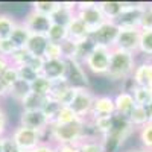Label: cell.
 <instances>
[{"mask_svg": "<svg viewBox=\"0 0 152 152\" xmlns=\"http://www.w3.org/2000/svg\"><path fill=\"white\" fill-rule=\"evenodd\" d=\"M97 5L108 21H114L125 8V2H99Z\"/></svg>", "mask_w": 152, "mask_h": 152, "instance_id": "ffe728a7", "label": "cell"}, {"mask_svg": "<svg viewBox=\"0 0 152 152\" xmlns=\"http://www.w3.org/2000/svg\"><path fill=\"white\" fill-rule=\"evenodd\" d=\"M151 5H152V3H151Z\"/></svg>", "mask_w": 152, "mask_h": 152, "instance_id": "f907efd6", "label": "cell"}, {"mask_svg": "<svg viewBox=\"0 0 152 152\" xmlns=\"http://www.w3.org/2000/svg\"><path fill=\"white\" fill-rule=\"evenodd\" d=\"M66 76L64 79L73 88H90V79L87 76L85 67L75 59H66Z\"/></svg>", "mask_w": 152, "mask_h": 152, "instance_id": "9c48e42d", "label": "cell"}, {"mask_svg": "<svg viewBox=\"0 0 152 152\" xmlns=\"http://www.w3.org/2000/svg\"><path fill=\"white\" fill-rule=\"evenodd\" d=\"M43 58L46 61H49V59H64V56H62V46L58 44V43H50L49 41Z\"/></svg>", "mask_w": 152, "mask_h": 152, "instance_id": "e575fe53", "label": "cell"}, {"mask_svg": "<svg viewBox=\"0 0 152 152\" xmlns=\"http://www.w3.org/2000/svg\"><path fill=\"white\" fill-rule=\"evenodd\" d=\"M24 26H26L31 34H37V35H47L50 26H52V17H47V15H43V14H38L35 11H29L28 15L24 17L23 20Z\"/></svg>", "mask_w": 152, "mask_h": 152, "instance_id": "8fae6325", "label": "cell"}, {"mask_svg": "<svg viewBox=\"0 0 152 152\" xmlns=\"http://www.w3.org/2000/svg\"><path fill=\"white\" fill-rule=\"evenodd\" d=\"M47 44H49V40H47L46 35L32 34L24 49H26L32 56H44V50H46Z\"/></svg>", "mask_w": 152, "mask_h": 152, "instance_id": "d6986e66", "label": "cell"}, {"mask_svg": "<svg viewBox=\"0 0 152 152\" xmlns=\"http://www.w3.org/2000/svg\"><path fill=\"white\" fill-rule=\"evenodd\" d=\"M29 87H31V93L46 97L50 94V90H52V81H49L43 75H38L37 79L29 84Z\"/></svg>", "mask_w": 152, "mask_h": 152, "instance_id": "44dd1931", "label": "cell"}, {"mask_svg": "<svg viewBox=\"0 0 152 152\" xmlns=\"http://www.w3.org/2000/svg\"><path fill=\"white\" fill-rule=\"evenodd\" d=\"M114 114H116V107H114V97L113 96H108V94L94 96V102H93L90 117L114 116Z\"/></svg>", "mask_w": 152, "mask_h": 152, "instance_id": "4fadbf2b", "label": "cell"}, {"mask_svg": "<svg viewBox=\"0 0 152 152\" xmlns=\"http://www.w3.org/2000/svg\"><path fill=\"white\" fill-rule=\"evenodd\" d=\"M9 91H11V87L0 78V97H3V96H8L9 94Z\"/></svg>", "mask_w": 152, "mask_h": 152, "instance_id": "ee69618b", "label": "cell"}, {"mask_svg": "<svg viewBox=\"0 0 152 152\" xmlns=\"http://www.w3.org/2000/svg\"><path fill=\"white\" fill-rule=\"evenodd\" d=\"M138 43H140V29H125L119 32L114 47L134 55L138 52Z\"/></svg>", "mask_w": 152, "mask_h": 152, "instance_id": "7c38bea8", "label": "cell"}, {"mask_svg": "<svg viewBox=\"0 0 152 152\" xmlns=\"http://www.w3.org/2000/svg\"><path fill=\"white\" fill-rule=\"evenodd\" d=\"M29 93H31V87H29V84H28V82H24V81H20V79L11 87V91H9V94L12 96V99L17 100L18 104H21V100L26 97Z\"/></svg>", "mask_w": 152, "mask_h": 152, "instance_id": "f1b7e54d", "label": "cell"}, {"mask_svg": "<svg viewBox=\"0 0 152 152\" xmlns=\"http://www.w3.org/2000/svg\"><path fill=\"white\" fill-rule=\"evenodd\" d=\"M9 67V59L5 56H0V76L3 75V72Z\"/></svg>", "mask_w": 152, "mask_h": 152, "instance_id": "f6af8a7d", "label": "cell"}, {"mask_svg": "<svg viewBox=\"0 0 152 152\" xmlns=\"http://www.w3.org/2000/svg\"><path fill=\"white\" fill-rule=\"evenodd\" d=\"M18 122L20 126H24V128H29L34 131H40V132H46L50 125L49 119L41 110H23L20 113Z\"/></svg>", "mask_w": 152, "mask_h": 152, "instance_id": "30bf717a", "label": "cell"}, {"mask_svg": "<svg viewBox=\"0 0 152 152\" xmlns=\"http://www.w3.org/2000/svg\"><path fill=\"white\" fill-rule=\"evenodd\" d=\"M113 122H114V116L91 117V126H93V129L97 134H100L102 137H105L107 134H110V131L113 128Z\"/></svg>", "mask_w": 152, "mask_h": 152, "instance_id": "7402d4cb", "label": "cell"}, {"mask_svg": "<svg viewBox=\"0 0 152 152\" xmlns=\"http://www.w3.org/2000/svg\"><path fill=\"white\" fill-rule=\"evenodd\" d=\"M17 21L9 14H0V40H8L14 31Z\"/></svg>", "mask_w": 152, "mask_h": 152, "instance_id": "4316f807", "label": "cell"}, {"mask_svg": "<svg viewBox=\"0 0 152 152\" xmlns=\"http://www.w3.org/2000/svg\"><path fill=\"white\" fill-rule=\"evenodd\" d=\"M61 8V2H35L32 3V11L47 17H53V14Z\"/></svg>", "mask_w": 152, "mask_h": 152, "instance_id": "484cf974", "label": "cell"}, {"mask_svg": "<svg viewBox=\"0 0 152 152\" xmlns=\"http://www.w3.org/2000/svg\"><path fill=\"white\" fill-rule=\"evenodd\" d=\"M31 152H58L56 149V145H52V143H41L40 146H37L34 151Z\"/></svg>", "mask_w": 152, "mask_h": 152, "instance_id": "7bdbcfd3", "label": "cell"}, {"mask_svg": "<svg viewBox=\"0 0 152 152\" xmlns=\"http://www.w3.org/2000/svg\"><path fill=\"white\" fill-rule=\"evenodd\" d=\"M6 125H8V114H6V111L3 108H0V138L5 137Z\"/></svg>", "mask_w": 152, "mask_h": 152, "instance_id": "60d3db41", "label": "cell"}, {"mask_svg": "<svg viewBox=\"0 0 152 152\" xmlns=\"http://www.w3.org/2000/svg\"><path fill=\"white\" fill-rule=\"evenodd\" d=\"M66 59H49L44 62V67L41 75L46 76L49 81H59V79H64L66 76Z\"/></svg>", "mask_w": 152, "mask_h": 152, "instance_id": "9a60e30c", "label": "cell"}, {"mask_svg": "<svg viewBox=\"0 0 152 152\" xmlns=\"http://www.w3.org/2000/svg\"><path fill=\"white\" fill-rule=\"evenodd\" d=\"M17 70H18V78H20V81H24V82H28V84H31L32 81H35L37 76H38L28 64L17 67Z\"/></svg>", "mask_w": 152, "mask_h": 152, "instance_id": "8d00e7d4", "label": "cell"}, {"mask_svg": "<svg viewBox=\"0 0 152 152\" xmlns=\"http://www.w3.org/2000/svg\"><path fill=\"white\" fill-rule=\"evenodd\" d=\"M75 15L78 17L90 31V35L94 29H97L100 24H104L107 18L104 17L102 11L96 2H82L76 5Z\"/></svg>", "mask_w": 152, "mask_h": 152, "instance_id": "3957f363", "label": "cell"}, {"mask_svg": "<svg viewBox=\"0 0 152 152\" xmlns=\"http://www.w3.org/2000/svg\"><path fill=\"white\" fill-rule=\"evenodd\" d=\"M0 140H2V149H3V152H20L18 148H17V145L14 143V140L11 138V135L9 137L5 135V137L0 138Z\"/></svg>", "mask_w": 152, "mask_h": 152, "instance_id": "ab89813d", "label": "cell"}, {"mask_svg": "<svg viewBox=\"0 0 152 152\" xmlns=\"http://www.w3.org/2000/svg\"><path fill=\"white\" fill-rule=\"evenodd\" d=\"M128 120L132 125V128H142V126H145L148 123V116H146L145 107L135 105V108L132 110V113L128 116Z\"/></svg>", "mask_w": 152, "mask_h": 152, "instance_id": "83f0119b", "label": "cell"}, {"mask_svg": "<svg viewBox=\"0 0 152 152\" xmlns=\"http://www.w3.org/2000/svg\"><path fill=\"white\" fill-rule=\"evenodd\" d=\"M46 97L37 96L34 93H29L26 97L21 100V108L23 110H41L43 105H44V102H46Z\"/></svg>", "mask_w": 152, "mask_h": 152, "instance_id": "f546056e", "label": "cell"}, {"mask_svg": "<svg viewBox=\"0 0 152 152\" xmlns=\"http://www.w3.org/2000/svg\"><path fill=\"white\" fill-rule=\"evenodd\" d=\"M138 29L140 31H152V5L148 3L143 8L140 23H138Z\"/></svg>", "mask_w": 152, "mask_h": 152, "instance_id": "d6a6232c", "label": "cell"}, {"mask_svg": "<svg viewBox=\"0 0 152 152\" xmlns=\"http://www.w3.org/2000/svg\"><path fill=\"white\" fill-rule=\"evenodd\" d=\"M0 152H3V149H2V140H0Z\"/></svg>", "mask_w": 152, "mask_h": 152, "instance_id": "c3c4849f", "label": "cell"}, {"mask_svg": "<svg viewBox=\"0 0 152 152\" xmlns=\"http://www.w3.org/2000/svg\"><path fill=\"white\" fill-rule=\"evenodd\" d=\"M79 120H82V119L76 116L70 107H61L58 110V113L55 114V117L52 119V122H50V125H66V123L79 122Z\"/></svg>", "mask_w": 152, "mask_h": 152, "instance_id": "603a6c76", "label": "cell"}, {"mask_svg": "<svg viewBox=\"0 0 152 152\" xmlns=\"http://www.w3.org/2000/svg\"><path fill=\"white\" fill-rule=\"evenodd\" d=\"M66 28H67V40H70L73 43H79V41L90 37L88 28L76 15H73V18L69 21V24Z\"/></svg>", "mask_w": 152, "mask_h": 152, "instance_id": "e0dca14e", "label": "cell"}, {"mask_svg": "<svg viewBox=\"0 0 152 152\" xmlns=\"http://www.w3.org/2000/svg\"><path fill=\"white\" fill-rule=\"evenodd\" d=\"M129 152H146L145 149H132V151H129Z\"/></svg>", "mask_w": 152, "mask_h": 152, "instance_id": "7dc6e473", "label": "cell"}, {"mask_svg": "<svg viewBox=\"0 0 152 152\" xmlns=\"http://www.w3.org/2000/svg\"><path fill=\"white\" fill-rule=\"evenodd\" d=\"M110 58H111V49L102 47V46H94V49L90 52L82 62L87 70H90L94 75L107 76L108 69H110Z\"/></svg>", "mask_w": 152, "mask_h": 152, "instance_id": "277c9868", "label": "cell"}, {"mask_svg": "<svg viewBox=\"0 0 152 152\" xmlns=\"http://www.w3.org/2000/svg\"><path fill=\"white\" fill-rule=\"evenodd\" d=\"M15 50V46L11 43V40H0V56H5V58H9Z\"/></svg>", "mask_w": 152, "mask_h": 152, "instance_id": "f35d334b", "label": "cell"}, {"mask_svg": "<svg viewBox=\"0 0 152 152\" xmlns=\"http://www.w3.org/2000/svg\"><path fill=\"white\" fill-rule=\"evenodd\" d=\"M0 78H2L9 87H12L14 85L20 78H18V70H17V67L15 66H12V64H9V67L3 72V75L0 76Z\"/></svg>", "mask_w": 152, "mask_h": 152, "instance_id": "d590c367", "label": "cell"}, {"mask_svg": "<svg viewBox=\"0 0 152 152\" xmlns=\"http://www.w3.org/2000/svg\"><path fill=\"white\" fill-rule=\"evenodd\" d=\"M146 152H152V151H146Z\"/></svg>", "mask_w": 152, "mask_h": 152, "instance_id": "681fc988", "label": "cell"}, {"mask_svg": "<svg viewBox=\"0 0 152 152\" xmlns=\"http://www.w3.org/2000/svg\"><path fill=\"white\" fill-rule=\"evenodd\" d=\"M43 134L40 131H34L29 128H24V126H17V128L12 131L11 138L14 140V143L17 145L20 152H31L34 151L37 146H40L43 143Z\"/></svg>", "mask_w": 152, "mask_h": 152, "instance_id": "5b68a950", "label": "cell"}, {"mask_svg": "<svg viewBox=\"0 0 152 152\" xmlns=\"http://www.w3.org/2000/svg\"><path fill=\"white\" fill-rule=\"evenodd\" d=\"M145 111H146V116H148V123H152V102L145 105Z\"/></svg>", "mask_w": 152, "mask_h": 152, "instance_id": "bcb514c9", "label": "cell"}, {"mask_svg": "<svg viewBox=\"0 0 152 152\" xmlns=\"http://www.w3.org/2000/svg\"><path fill=\"white\" fill-rule=\"evenodd\" d=\"M134 85L152 88V61H146L138 64L131 76Z\"/></svg>", "mask_w": 152, "mask_h": 152, "instance_id": "2e32d148", "label": "cell"}, {"mask_svg": "<svg viewBox=\"0 0 152 152\" xmlns=\"http://www.w3.org/2000/svg\"><path fill=\"white\" fill-rule=\"evenodd\" d=\"M85 120L72 122L66 125H50L49 126V135L58 145H69V143H81L85 138Z\"/></svg>", "mask_w": 152, "mask_h": 152, "instance_id": "7a4b0ae2", "label": "cell"}, {"mask_svg": "<svg viewBox=\"0 0 152 152\" xmlns=\"http://www.w3.org/2000/svg\"><path fill=\"white\" fill-rule=\"evenodd\" d=\"M81 152H105V148L100 140H90V138H84L79 143Z\"/></svg>", "mask_w": 152, "mask_h": 152, "instance_id": "836d02e7", "label": "cell"}, {"mask_svg": "<svg viewBox=\"0 0 152 152\" xmlns=\"http://www.w3.org/2000/svg\"><path fill=\"white\" fill-rule=\"evenodd\" d=\"M135 56L125 50L111 49V58H110V69L107 73V79L119 82V81H126L129 79L134 70H135Z\"/></svg>", "mask_w": 152, "mask_h": 152, "instance_id": "6da1fadb", "label": "cell"}, {"mask_svg": "<svg viewBox=\"0 0 152 152\" xmlns=\"http://www.w3.org/2000/svg\"><path fill=\"white\" fill-rule=\"evenodd\" d=\"M138 52L148 56H152V31H140Z\"/></svg>", "mask_w": 152, "mask_h": 152, "instance_id": "4dcf8cb0", "label": "cell"}, {"mask_svg": "<svg viewBox=\"0 0 152 152\" xmlns=\"http://www.w3.org/2000/svg\"><path fill=\"white\" fill-rule=\"evenodd\" d=\"M58 152H81L79 143H69V145H58Z\"/></svg>", "mask_w": 152, "mask_h": 152, "instance_id": "b9f144b4", "label": "cell"}, {"mask_svg": "<svg viewBox=\"0 0 152 152\" xmlns=\"http://www.w3.org/2000/svg\"><path fill=\"white\" fill-rule=\"evenodd\" d=\"M134 100H135V105H140L145 107L148 104L152 102V88H146V87H137L134 85L132 90H131Z\"/></svg>", "mask_w": 152, "mask_h": 152, "instance_id": "cb8c5ba5", "label": "cell"}, {"mask_svg": "<svg viewBox=\"0 0 152 152\" xmlns=\"http://www.w3.org/2000/svg\"><path fill=\"white\" fill-rule=\"evenodd\" d=\"M31 35H32L31 31L24 26L23 21H20V23L15 24V28H14V31H12L9 40H11L12 44L15 46V49H24L26 44H28V41H29Z\"/></svg>", "mask_w": 152, "mask_h": 152, "instance_id": "ac0fdd59", "label": "cell"}, {"mask_svg": "<svg viewBox=\"0 0 152 152\" xmlns=\"http://www.w3.org/2000/svg\"><path fill=\"white\" fill-rule=\"evenodd\" d=\"M94 96H96V94L91 93L90 88H76L75 97H73L72 104H70L69 107L72 108V111H73L79 119L85 120V117L91 114Z\"/></svg>", "mask_w": 152, "mask_h": 152, "instance_id": "ba28073f", "label": "cell"}, {"mask_svg": "<svg viewBox=\"0 0 152 152\" xmlns=\"http://www.w3.org/2000/svg\"><path fill=\"white\" fill-rule=\"evenodd\" d=\"M44 62H46V59H44L43 56H31L29 61H28V66H29L37 75H41L43 67H44Z\"/></svg>", "mask_w": 152, "mask_h": 152, "instance_id": "74e56055", "label": "cell"}, {"mask_svg": "<svg viewBox=\"0 0 152 152\" xmlns=\"http://www.w3.org/2000/svg\"><path fill=\"white\" fill-rule=\"evenodd\" d=\"M138 137L145 151H152V123H146L138 129Z\"/></svg>", "mask_w": 152, "mask_h": 152, "instance_id": "1f68e13d", "label": "cell"}, {"mask_svg": "<svg viewBox=\"0 0 152 152\" xmlns=\"http://www.w3.org/2000/svg\"><path fill=\"white\" fill-rule=\"evenodd\" d=\"M46 37L50 43L61 44L67 40V28L62 26V24H58V23H52V26H50Z\"/></svg>", "mask_w": 152, "mask_h": 152, "instance_id": "d4e9b609", "label": "cell"}, {"mask_svg": "<svg viewBox=\"0 0 152 152\" xmlns=\"http://www.w3.org/2000/svg\"><path fill=\"white\" fill-rule=\"evenodd\" d=\"M145 3H125L122 14L114 20L120 31L125 29H138V23L143 12Z\"/></svg>", "mask_w": 152, "mask_h": 152, "instance_id": "52a82bcc", "label": "cell"}, {"mask_svg": "<svg viewBox=\"0 0 152 152\" xmlns=\"http://www.w3.org/2000/svg\"><path fill=\"white\" fill-rule=\"evenodd\" d=\"M120 29L114 21H105L104 24H100L97 29H94L90 35V38L93 40L94 46H102L107 49H113L116 44L117 35H119Z\"/></svg>", "mask_w": 152, "mask_h": 152, "instance_id": "8992f818", "label": "cell"}, {"mask_svg": "<svg viewBox=\"0 0 152 152\" xmlns=\"http://www.w3.org/2000/svg\"><path fill=\"white\" fill-rule=\"evenodd\" d=\"M114 107H116V114L120 117H126L132 113V110L135 108V100L131 91H120L114 96Z\"/></svg>", "mask_w": 152, "mask_h": 152, "instance_id": "5bb4252c", "label": "cell"}]
</instances>
